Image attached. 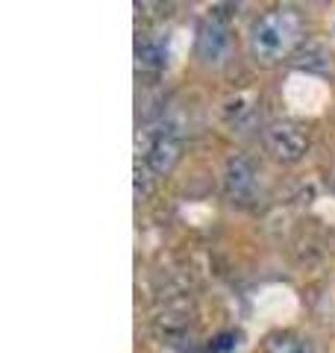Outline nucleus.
I'll return each instance as SVG.
<instances>
[{
    "label": "nucleus",
    "instance_id": "obj_3",
    "mask_svg": "<svg viewBox=\"0 0 335 353\" xmlns=\"http://www.w3.org/2000/svg\"><path fill=\"white\" fill-rule=\"evenodd\" d=\"M230 48H232L230 27L218 12H212L209 18L200 21L197 39H194V53L206 68H221V65L230 59Z\"/></svg>",
    "mask_w": 335,
    "mask_h": 353
},
{
    "label": "nucleus",
    "instance_id": "obj_11",
    "mask_svg": "<svg viewBox=\"0 0 335 353\" xmlns=\"http://www.w3.org/2000/svg\"><path fill=\"white\" fill-rule=\"evenodd\" d=\"M247 115H250L247 97H236V101H230V103H227V118H230V124H236V127H238Z\"/></svg>",
    "mask_w": 335,
    "mask_h": 353
},
{
    "label": "nucleus",
    "instance_id": "obj_1",
    "mask_svg": "<svg viewBox=\"0 0 335 353\" xmlns=\"http://www.w3.org/2000/svg\"><path fill=\"white\" fill-rule=\"evenodd\" d=\"M303 36V21L294 9H271L262 18L253 21L250 27V53L253 59H259L265 65H274L279 59H285Z\"/></svg>",
    "mask_w": 335,
    "mask_h": 353
},
{
    "label": "nucleus",
    "instance_id": "obj_4",
    "mask_svg": "<svg viewBox=\"0 0 335 353\" xmlns=\"http://www.w3.org/2000/svg\"><path fill=\"white\" fill-rule=\"evenodd\" d=\"M265 145L279 162L294 165L306 157L309 136L297 121H274V124H267V130H265Z\"/></svg>",
    "mask_w": 335,
    "mask_h": 353
},
{
    "label": "nucleus",
    "instance_id": "obj_10",
    "mask_svg": "<svg viewBox=\"0 0 335 353\" xmlns=\"http://www.w3.org/2000/svg\"><path fill=\"white\" fill-rule=\"evenodd\" d=\"M238 339H241V333H236V330H227V333H221V336H215L209 341V353H230V350H236Z\"/></svg>",
    "mask_w": 335,
    "mask_h": 353
},
{
    "label": "nucleus",
    "instance_id": "obj_6",
    "mask_svg": "<svg viewBox=\"0 0 335 353\" xmlns=\"http://www.w3.org/2000/svg\"><path fill=\"white\" fill-rule=\"evenodd\" d=\"M168 65V39H162L159 32H148L136 41V68L139 71H162Z\"/></svg>",
    "mask_w": 335,
    "mask_h": 353
},
{
    "label": "nucleus",
    "instance_id": "obj_2",
    "mask_svg": "<svg viewBox=\"0 0 335 353\" xmlns=\"http://www.w3.org/2000/svg\"><path fill=\"white\" fill-rule=\"evenodd\" d=\"M183 139L180 127L174 121H156L148 130L139 132V153L136 157L144 159L156 174H168L180 159Z\"/></svg>",
    "mask_w": 335,
    "mask_h": 353
},
{
    "label": "nucleus",
    "instance_id": "obj_7",
    "mask_svg": "<svg viewBox=\"0 0 335 353\" xmlns=\"http://www.w3.org/2000/svg\"><path fill=\"white\" fill-rule=\"evenodd\" d=\"M329 50L327 48H321V44H303V48H297L294 50V59L292 65L300 71H312V74H327L332 68V62H329Z\"/></svg>",
    "mask_w": 335,
    "mask_h": 353
},
{
    "label": "nucleus",
    "instance_id": "obj_9",
    "mask_svg": "<svg viewBox=\"0 0 335 353\" xmlns=\"http://www.w3.org/2000/svg\"><path fill=\"white\" fill-rule=\"evenodd\" d=\"M132 171H136V201H144V197L153 192L156 171H153L144 159H139V157H136V165H132Z\"/></svg>",
    "mask_w": 335,
    "mask_h": 353
},
{
    "label": "nucleus",
    "instance_id": "obj_8",
    "mask_svg": "<svg viewBox=\"0 0 335 353\" xmlns=\"http://www.w3.org/2000/svg\"><path fill=\"white\" fill-rule=\"evenodd\" d=\"M265 353H312L309 341L294 333H271L265 339Z\"/></svg>",
    "mask_w": 335,
    "mask_h": 353
},
{
    "label": "nucleus",
    "instance_id": "obj_5",
    "mask_svg": "<svg viewBox=\"0 0 335 353\" xmlns=\"http://www.w3.org/2000/svg\"><path fill=\"white\" fill-rule=\"evenodd\" d=\"M223 189L232 201H244V197H250L253 189H256V165L250 157H244V153H232L223 165Z\"/></svg>",
    "mask_w": 335,
    "mask_h": 353
}]
</instances>
